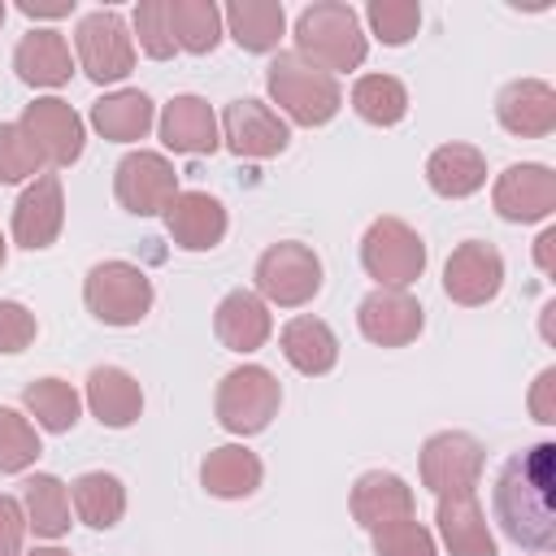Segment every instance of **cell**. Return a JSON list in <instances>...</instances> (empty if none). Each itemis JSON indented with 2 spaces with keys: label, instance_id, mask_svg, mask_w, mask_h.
I'll return each instance as SVG.
<instances>
[{
  "label": "cell",
  "instance_id": "6da1fadb",
  "mask_svg": "<svg viewBox=\"0 0 556 556\" xmlns=\"http://www.w3.org/2000/svg\"><path fill=\"white\" fill-rule=\"evenodd\" d=\"M552 482H556V443L547 439L504 460L495 478V517L517 547H530V552L556 547Z\"/></svg>",
  "mask_w": 556,
  "mask_h": 556
},
{
  "label": "cell",
  "instance_id": "7a4b0ae2",
  "mask_svg": "<svg viewBox=\"0 0 556 556\" xmlns=\"http://www.w3.org/2000/svg\"><path fill=\"white\" fill-rule=\"evenodd\" d=\"M369 43L361 30V17L352 4L343 0H321L308 4L295 17V56H304L308 65L334 74V70H356L365 61Z\"/></svg>",
  "mask_w": 556,
  "mask_h": 556
},
{
  "label": "cell",
  "instance_id": "3957f363",
  "mask_svg": "<svg viewBox=\"0 0 556 556\" xmlns=\"http://www.w3.org/2000/svg\"><path fill=\"white\" fill-rule=\"evenodd\" d=\"M265 87L274 96V104L295 122V126H326L339 109H343V91L334 83V74L308 65L295 52H278L265 70Z\"/></svg>",
  "mask_w": 556,
  "mask_h": 556
},
{
  "label": "cell",
  "instance_id": "277c9868",
  "mask_svg": "<svg viewBox=\"0 0 556 556\" xmlns=\"http://www.w3.org/2000/svg\"><path fill=\"white\" fill-rule=\"evenodd\" d=\"M83 300L104 326H135L152 308V278L130 261H100L87 269Z\"/></svg>",
  "mask_w": 556,
  "mask_h": 556
},
{
  "label": "cell",
  "instance_id": "5b68a950",
  "mask_svg": "<svg viewBox=\"0 0 556 556\" xmlns=\"http://www.w3.org/2000/svg\"><path fill=\"white\" fill-rule=\"evenodd\" d=\"M361 265H365L369 278H378V287L404 291L426 269V243L408 222L378 217L361 239Z\"/></svg>",
  "mask_w": 556,
  "mask_h": 556
},
{
  "label": "cell",
  "instance_id": "8992f818",
  "mask_svg": "<svg viewBox=\"0 0 556 556\" xmlns=\"http://www.w3.org/2000/svg\"><path fill=\"white\" fill-rule=\"evenodd\" d=\"M282 404V387L265 365H239L217 387V421L230 434H261Z\"/></svg>",
  "mask_w": 556,
  "mask_h": 556
},
{
  "label": "cell",
  "instance_id": "52a82bcc",
  "mask_svg": "<svg viewBox=\"0 0 556 556\" xmlns=\"http://www.w3.org/2000/svg\"><path fill=\"white\" fill-rule=\"evenodd\" d=\"M256 291H261V300L282 304V308L308 304L321 291V261H317V252L308 243H295V239L269 243L261 252V261H256Z\"/></svg>",
  "mask_w": 556,
  "mask_h": 556
},
{
  "label": "cell",
  "instance_id": "ba28073f",
  "mask_svg": "<svg viewBox=\"0 0 556 556\" xmlns=\"http://www.w3.org/2000/svg\"><path fill=\"white\" fill-rule=\"evenodd\" d=\"M482 478V443L465 430H439L421 443V482L434 495H473Z\"/></svg>",
  "mask_w": 556,
  "mask_h": 556
},
{
  "label": "cell",
  "instance_id": "9c48e42d",
  "mask_svg": "<svg viewBox=\"0 0 556 556\" xmlns=\"http://www.w3.org/2000/svg\"><path fill=\"white\" fill-rule=\"evenodd\" d=\"M74 43H78V61H83L87 78H96V83H117L135 70V39H130L122 13H113V9L87 13L74 30Z\"/></svg>",
  "mask_w": 556,
  "mask_h": 556
},
{
  "label": "cell",
  "instance_id": "30bf717a",
  "mask_svg": "<svg viewBox=\"0 0 556 556\" xmlns=\"http://www.w3.org/2000/svg\"><path fill=\"white\" fill-rule=\"evenodd\" d=\"M113 195L135 217H156L178 195V174L161 152H126L113 169Z\"/></svg>",
  "mask_w": 556,
  "mask_h": 556
},
{
  "label": "cell",
  "instance_id": "8fae6325",
  "mask_svg": "<svg viewBox=\"0 0 556 556\" xmlns=\"http://www.w3.org/2000/svg\"><path fill=\"white\" fill-rule=\"evenodd\" d=\"M222 139H226V148L235 156L269 161V156H278L291 143V130H287V122L269 104L243 96V100H230L226 104V113H222Z\"/></svg>",
  "mask_w": 556,
  "mask_h": 556
},
{
  "label": "cell",
  "instance_id": "7c38bea8",
  "mask_svg": "<svg viewBox=\"0 0 556 556\" xmlns=\"http://www.w3.org/2000/svg\"><path fill=\"white\" fill-rule=\"evenodd\" d=\"M500 287H504V256L486 239H465L443 265V291L465 308L495 300Z\"/></svg>",
  "mask_w": 556,
  "mask_h": 556
},
{
  "label": "cell",
  "instance_id": "4fadbf2b",
  "mask_svg": "<svg viewBox=\"0 0 556 556\" xmlns=\"http://www.w3.org/2000/svg\"><path fill=\"white\" fill-rule=\"evenodd\" d=\"M356 326L369 343L378 348H404L421 334L426 326V308L408 295V291H395V287H378L361 300L356 308Z\"/></svg>",
  "mask_w": 556,
  "mask_h": 556
},
{
  "label": "cell",
  "instance_id": "5bb4252c",
  "mask_svg": "<svg viewBox=\"0 0 556 556\" xmlns=\"http://www.w3.org/2000/svg\"><path fill=\"white\" fill-rule=\"evenodd\" d=\"M491 200H495V213L504 222H521V226L526 222H543L556 208V174L547 165H534V161L508 165L500 174Z\"/></svg>",
  "mask_w": 556,
  "mask_h": 556
},
{
  "label": "cell",
  "instance_id": "9a60e30c",
  "mask_svg": "<svg viewBox=\"0 0 556 556\" xmlns=\"http://www.w3.org/2000/svg\"><path fill=\"white\" fill-rule=\"evenodd\" d=\"M22 130L35 139V148L52 165H74L83 156V117L56 96L30 100L22 113Z\"/></svg>",
  "mask_w": 556,
  "mask_h": 556
},
{
  "label": "cell",
  "instance_id": "2e32d148",
  "mask_svg": "<svg viewBox=\"0 0 556 556\" xmlns=\"http://www.w3.org/2000/svg\"><path fill=\"white\" fill-rule=\"evenodd\" d=\"M61 226H65L61 178H56V174H39V178L22 191V200H17V208H13V239H17L26 252H39V248L56 243Z\"/></svg>",
  "mask_w": 556,
  "mask_h": 556
},
{
  "label": "cell",
  "instance_id": "e0dca14e",
  "mask_svg": "<svg viewBox=\"0 0 556 556\" xmlns=\"http://www.w3.org/2000/svg\"><path fill=\"white\" fill-rule=\"evenodd\" d=\"M495 117L508 135L521 139H543L556 130V91L543 78H517L500 91L495 100Z\"/></svg>",
  "mask_w": 556,
  "mask_h": 556
},
{
  "label": "cell",
  "instance_id": "ac0fdd59",
  "mask_svg": "<svg viewBox=\"0 0 556 556\" xmlns=\"http://www.w3.org/2000/svg\"><path fill=\"white\" fill-rule=\"evenodd\" d=\"M165 230L187 252H208L226 235V208L208 191H178L165 204Z\"/></svg>",
  "mask_w": 556,
  "mask_h": 556
},
{
  "label": "cell",
  "instance_id": "d6986e66",
  "mask_svg": "<svg viewBox=\"0 0 556 556\" xmlns=\"http://www.w3.org/2000/svg\"><path fill=\"white\" fill-rule=\"evenodd\" d=\"M161 143L182 152V156H204L217 152L222 135H217V117L208 109V100L200 96H174L161 109Z\"/></svg>",
  "mask_w": 556,
  "mask_h": 556
},
{
  "label": "cell",
  "instance_id": "ffe728a7",
  "mask_svg": "<svg viewBox=\"0 0 556 556\" xmlns=\"http://www.w3.org/2000/svg\"><path fill=\"white\" fill-rule=\"evenodd\" d=\"M417 500H413V486L400 478V473H382V469H369L356 478L352 486V517L365 526V530H378L387 521H404L413 517Z\"/></svg>",
  "mask_w": 556,
  "mask_h": 556
},
{
  "label": "cell",
  "instance_id": "44dd1931",
  "mask_svg": "<svg viewBox=\"0 0 556 556\" xmlns=\"http://www.w3.org/2000/svg\"><path fill=\"white\" fill-rule=\"evenodd\" d=\"M87 404H91L100 426L126 430L143 413V391H139V382L122 365H96L87 374Z\"/></svg>",
  "mask_w": 556,
  "mask_h": 556
},
{
  "label": "cell",
  "instance_id": "7402d4cb",
  "mask_svg": "<svg viewBox=\"0 0 556 556\" xmlns=\"http://www.w3.org/2000/svg\"><path fill=\"white\" fill-rule=\"evenodd\" d=\"M213 330H217L222 348L243 356V352L265 348V339L274 330V317H269V308L256 291H230L213 313Z\"/></svg>",
  "mask_w": 556,
  "mask_h": 556
},
{
  "label": "cell",
  "instance_id": "603a6c76",
  "mask_svg": "<svg viewBox=\"0 0 556 556\" xmlns=\"http://www.w3.org/2000/svg\"><path fill=\"white\" fill-rule=\"evenodd\" d=\"M426 182L443 200H465L486 182V156L473 143H443L426 161Z\"/></svg>",
  "mask_w": 556,
  "mask_h": 556
},
{
  "label": "cell",
  "instance_id": "cb8c5ba5",
  "mask_svg": "<svg viewBox=\"0 0 556 556\" xmlns=\"http://www.w3.org/2000/svg\"><path fill=\"white\" fill-rule=\"evenodd\" d=\"M439 534L452 556H495V539L478 508V495H439Z\"/></svg>",
  "mask_w": 556,
  "mask_h": 556
},
{
  "label": "cell",
  "instance_id": "d4e9b609",
  "mask_svg": "<svg viewBox=\"0 0 556 556\" xmlns=\"http://www.w3.org/2000/svg\"><path fill=\"white\" fill-rule=\"evenodd\" d=\"M261 456L239 447V443H226V447H213L204 460H200V482L208 495L217 500H248L256 486H261Z\"/></svg>",
  "mask_w": 556,
  "mask_h": 556
},
{
  "label": "cell",
  "instance_id": "484cf974",
  "mask_svg": "<svg viewBox=\"0 0 556 556\" xmlns=\"http://www.w3.org/2000/svg\"><path fill=\"white\" fill-rule=\"evenodd\" d=\"M13 70H17V78L30 83V87H61V83H70V74H74L70 43H65L56 30H30V35H22V43L13 48Z\"/></svg>",
  "mask_w": 556,
  "mask_h": 556
},
{
  "label": "cell",
  "instance_id": "4316f807",
  "mask_svg": "<svg viewBox=\"0 0 556 556\" xmlns=\"http://www.w3.org/2000/svg\"><path fill=\"white\" fill-rule=\"evenodd\" d=\"M278 343H282L287 365L300 369V374H308V378L330 374L334 361H339V339H334V330L321 317H291L282 326V339Z\"/></svg>",
  "mask_w": 556,
  "mask_h": 556
},
{
  "label": "cell",
  "instance_id": "83f0119b",
  "mask_svg": "<svg viewBox=\"0 0 556 556\" xmlns=\"http://www.w3.org/2000/svg\"><path fill=\"white\" fill-rule=\"evenodd\" d=\"M222 17L230 26V39L243 52H274L287 30V13L274 0H230Z\"/></svg>",
  "mask_w": 556,
  "mask_h": 556
},
{
  "label": "cell",
  "instance_id": "f1b7e54d",
  "mask_svg": "<svg viewBox=\"0 0 556 556\" xmlns=\"http://www.w3.org/2000/svg\"><path fill=\"white\" fill-rule=\"evenodd\" d=\"M152 122H156L152 100H148L143 91H135V87L113 91V96H100V100L91 104V126H96L104 139H113V143L143 139V135L152 130Z\"/></svg>",
  "mask_w": 556,
  "mask_h": 556
},
{
  "label": "cell",
  "instance_id": "f546056e",
  "mask_svg": "<svg viewBox=\"0 0 556 556\" xmlns=\"http://www.w3.org/2000/svg\"><path fill=\"white\" fill-rule=\"evenodd\" d=\"M74 508L78 517L91 526V530H113L126 513V486L122 478L104 473V469H91L83 478H74Z\"/></svg>",
  "mask_w": 556,
  "mask_h": 556
},
{
  "label": "cell",
  "instance_id": "4dcf8cb0",
  "mask_svg": "<svg viewBox=\"0 0 556 556\" xmlns=\"http://www.w3.org/2000/svg\"><path fill=\"white\" fill-rule=\"evenodd\" d=\"M22 508H26V526L43 539H61L70 530V491L61 478L52 473H35L26 478L22 491Z\"/></svg>",
  "mask_w": 556,
  "mask_h": 556
},
{
  "label": "cell",
  "instance_id": "1f68e13d",
  "mask_svg": "<svg viewBox=\"0 0 556 556\" xmlns=\"http://www.w3.org/2000/svg\"><path fill=\"white\" fill-rule=\"evenodd\" d=\"M169 26L182 52L204 56L222 39V9L213 0H169Z\"/></svg>",
  "mask_w": 556,
  "mask_h": 556
},
{
  "label": "cell",
  "instance_id": "d6a6232c",
  "mask_svg": "<svg viewBox=\"0 0 556 556\" xmlns=\"http://www.w3.org/2000/svg\"><path fill=\"white\" fill-rule=\"evenodd\" d=\"M22 404H26L30 417H35L43 430H52V434L74 430V421H78V391H74L65 378H35V382H26Z\"/></svg>",
  "mask_w": 556,
  "mask_h": 556
},
{
  "label": "cell",
  "instance_id": "836d02e7",
  "mask_svg": "<svg viewBox=\"0 0 556 556\" xmlns=\"http://www.w3.org/2000/svg\"><path fill=\"white\" fill-rule=\"evenodd\" d=\"M352 109H356L369 126H395V122H404V113H408V91H404V83L391 78V74H365V78H356V87H352Z\"/></svg>",
  "mask_w": 556,
  "mask_h": 556
},
{
  "label": "cell",
  "instance_id": "e575fe53",
  "mask_svg": "<svg viewBox=\"0 0 556 556\" xmlns=\"http://www.w3.org/2000/svg\"><path fill=\"white\" fill-rule=\"evenodd\" d=\"M39 434L35 426L13 413V408H0V473H22L26 465H35L39 456Z\"/></svg>",
  "mask_w": 556,
  "mask_h": 556
},
{
  "label": "cell",
  "instance_id": "d590c367",
  "mask_svg": "<svg viewBox=\"0 0 556 556\" xmlns=\"http://www.w3.org/2000/svg\"><path fill=\"white\" fill-rule=\"evenodd\" d=\"M365 17H369L374 35H378L387 48H400V43H408V39L417 35V26H421V4H413V0H369Z\"/></svg>",
  "mask_w": 556,
  "mask_h": 556
},
{
  "label": "cell",
  "instance_id": "8d00e7d4",
  "mask_svg": "<svg viewBox=\"0 0 556 556\" xmlns=\"http://www.w3.org/2000/svg\"><path fill=\"white\" fill-rule=\"evenodd\" d=\"M39 165H43V152L22 130V122H0V182H22L39 174Z\"/></svg>",
  "mask_w": 556,
  "mask_h": 556
},
{
  "label": "cell",
  "instance_id": "74e56055",
  "mask_svg": "<svg viewBox=\"0 0 556 556\" xmlns=\"http://www.w3.org/2000/svg\"><path fill=\"white\" fill-rule=\"evenodd\" d=\"M135 35H139V48L152 56V61H165L174 56V26H169V0H143L135 4Z\"/></svg>",
  "mask_w": 556,
  "mask_h": 556
},
{
  "label": "cell",
  "instance_id": "f35d334b",
  "mask_svg": "<svg viewBox=\"0 0 556 556\" xmlns=\"http://www.w3.org/2000/svg\"><path fill=\"white\" fill-rule=\"evenodd\" d=\"M374 552H378V556H439L430 530H426L421 521H413V517L378 526V530H374Z\"/></svg>",
  "mask_w": 556,
  "mask_h": 556
},
{
  "label": "cell",
  "instance_id": "ab89813d",
  "mask_svg": "<svg viewBox=\"0 0 556 556\" xmlns=\"http://www.w3.org/2000/svg\"><path fill=\"white\" fill-rule=\"evenodd\" d=\"M35 313L17 300H0V352L4 356H17L35 343Z\"/></svg>",
  "mask_w": 556,
  "mask_h": 556
},
{
  "label": "cell",
  "instance_id": "60d3db41",
  "mask_svg": "<svg viewBox=\"0 0 556 556\" xmlns=\"http://www.w3.org/2000/svg\"><path fill=\"white\" fill-rule=\"evenodd\" d=\"M22 534H26V508L0 491V556H22Z\"/></svg>",
  "mask_w": 556,
  "mask_h": 556
},
{
  "label": "cell",
  "instance_id": "b9f144b4",
  "mask_svg": "<svg viewBox=\"0 0 556 556\" xmlns=\"http://www.w3.org/2000/svg\"><path fill=\"white\" fill-rule=\"evenodd\" d=\"M530 413H534V421H543V426H552V421H556V365H547V369L534 378Z\"/></svg>",
  "mask_w": 556,
  "mask_h": 556
},
{
  "label": "cell",
  "instance_id": "7bdbcfd3",
  "mask_svg": "<svg viewBox=\"0 0 556 556\" xmlns=\"http://www.w3.org/2000/svg\"><path fill=\"white\" fill-rule=\"evenodd\" d=\"M17 9L26 17H65L74 13V0H17Z\"/></svg>",
  "mask_w": 556,
  "mask_h": 556
},
{
  "label": "cell",
  "instance_id": "ee69618b",
  "mask_svg": "<svg viewBox=\"0 0 556 556\" xmlns=\"http://www.w3.org/2000/svg\"><path fill=\"white\" fill-rule=\"evenodd\" d=\"M534 261H539V269L552 278L556 274V230H543L539 239H534Z\"/></svg>",
  "mask_w": 556,
  "mask_h": 556
},
{
  "label": "cell",
  "instance_id": "f6af8a7d",
  "mask_svg": "<svg viewBox=\"0 0 556 556\" xmlns=\"http://www.w3.org/2000/svg\"><path fill=\"white\" fill-rule=\"evenodd\" d=\"M543 339H556V304H543Z\"/></svg>",
  "mask_w": 556,
  "mask_h": 556
},
{
  "label": "cell",
  "instance_id": "bcb514c9",
  "mask_svg": "<svg viewBox=\"0 0 556 556\" xmlns=\"http://www.w3.org/2000/svg\"><path fill=\"white\" fill-rule=\"evenodd\" d=\"M30 556H70V552H65V547H35Z\"/></svg>",
  "mask_w": 556,
  "mask_h": 556
},
{
  "label": "cell",
  "instance_id": "7dc6e473",
  "mask_svg": "<svg viewBox=\"0 0 556 556\" xmlns=\"http://www.w3.org/2000/svg\"><path fill=\"white\" fill-rule=\"evenodd\" d=\"M0 269H4V235H0Z\"/></svg>",
  "mask_w": 556,
  "mask_h": 556
},
{
  "label": "cell",
  "instance_id": "c3c4849f",
  "mask_svg": "<svg viewBox=\"0 0 556 556\" xmlns=\"http://www.w3.org/2000/svg\"><path fill=\"white\" fill-rule=\"evenodd\" d=\"M4 13H9V9H4V0H0V26H4Z\"/></svg>",
  "mask_w": 556,
  "mask_h": 556
}]
</instances>
